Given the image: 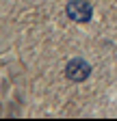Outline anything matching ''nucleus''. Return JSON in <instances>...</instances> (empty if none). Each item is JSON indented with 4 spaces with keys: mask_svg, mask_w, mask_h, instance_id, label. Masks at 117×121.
Returning a JSON list of instances; mask_svg holds the SVG:
<instances>
[{
    "mask_svg": "<svg viewBox=\"0 0 117 121\" xmlns=\"http://www.w3.org/2000/svg\"><path fill=\"white\" fill-rule=\"evenodd\" d=\"M89 73H91V65L85 58H72L65 67V76L72 82H82L89 78Z\"/></svg>",
    "mask_w": 117,
    "mask_h": 121,
    "instance_id": "f257e3e1",
    "label": "nucleus"
},
{
    "mask_svg": "<svg viewBox=\"0 0 117 121\" xmlns=\"http://www.w3.org/2000/svg\"><path fill=\"white\" fill-rule=\"evenodd\" d=\"M65 13L74 22H89L91 15H93V9H91V4L87 0H72L67 4V9H65Z\"/></svg>",
    "mask_w": 117,
    "mask_h": 121,
    "instance_id": "f03ea898",
    "label": "nucleus"
}]
</instances>
